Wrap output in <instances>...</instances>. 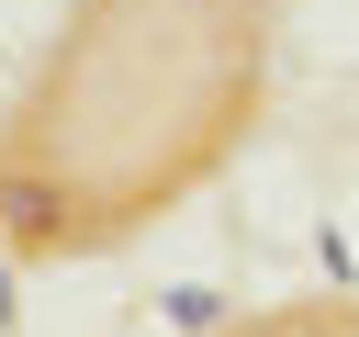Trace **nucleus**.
<instances>
[{"mask_svg":"<svg viewBox=\"0 0 359 337\" xmlns=\"http://www.w3.org/2000/svg\"><path fill=\"white\" fill-rule=\"evenodd\" d=\"M112 11H135V0H90V22H112Z\"/></svg>","mask_w":359,"mask_h":337,"instance_id":"f257e3e1","label":"nucleus"}]
</instances>
